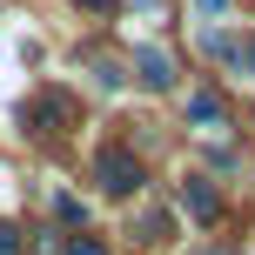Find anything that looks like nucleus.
<instances>
[{
    "label": "nucleus",
    "instance_id": "9",
    "mask_svg": "<svg viewBox=\"0 0 255 255\" xmlns=\"http://www.w3.org/2000/svg\"><path fill=\"white\" fill-rule=\"evenodd\" d=\"M67 255H108V249L94 242V235H74V242H67Z\"/></svg>",
    "mask_w": 255,
    "mask_h": 255
},
{
    "label": "nucleus",
    "instance_id": "5",
    "mask_svg": "<svg viewBox=\"0 0 255 255\" xmlns=\"http://www.w3.org/2000/svg\"><path fill=\"white\" fill-rule=\"evenodd\" d=\"M67 115H74V108H67V94H40V101H34V121H47V128H61Z\"/></svg>",
    "mask_w": 255,
    "mask_h": 255
},
{
    "label": "nucleus",
    "instance_id": "7",
    "mask_svg": "<svg viewBox=\"0 0 255 255\" xmlns=\"http://www.w3.org/2000/svg\"><path fill=\"white\" fill-rule=\"evenodd\" d=\"M168 235V215H141V242H161Z\"/></svg>",
    "mask_w": 255,
    "mask_h": 255
},
{
    "label": "nucleus",
    "instance_id": "2",
    "mask_svg": "<svg viewBox=\"0 0 255 255\" xmlns=\"http://www.w3.org/2000/svg\"><path fill=\"white\" fill-rule=\"evenodd\" d=\"M134 74H141V88H154V94L175 88V67H168V54H161V47H141V54H134Z\"/></svg>",
    "mask_w": 255,
    "mask_h": 255
},
{
    "label": "nucleus",
    "instance_id": "4",
    "mask_svg": "<svg viewBox=\"0 0 255 255\" xmlns=\"http://www.w3.org/2000/svg\"><path fill=\"white\" fill-rule=\"evenodd\" d=\"M222 115H229V108H222V94H208V88H195V94H188V121L222 128Z\"/></svg>",
    "mask_w": 255,
    "mask_h": 255
},
{
    "label": "nucleus",
    "instance_id": "8",
    "mask_svg": "<svg viewBox=\"0 0 255 255\" xmlns=\"http://www.w3.org/2000/svg\"><path fill=\"white\" fill-rule=\"evenodd\" d=\"M0 255H20V229L13 222H0Z\"/></svg>",
    "mask_w": 255,
    "mask_h": 255
},
{
    "label": "nucleus",
    "instance_id": "12",
    "mask_svg": "<svg viewBox=\"0 0 255 255\" xmlns=\"http://www.w3.org/2000/svg\"><path fill=\"white\" fill-rule=\"evenodd\" d=\"M81 7H94V13H108V7H115V0H81Z\"/></svg>",
    "mask_w": 255,
    "mask_h": 255
},
{
    "label": "nucleus",
    "instance_id": "10",
    "mask_svg": "<svg viewBox=\"0 0 255 255\" xmlns=\"http://www.w3.org/2000/svg\"><path fill=\"white\" fill-rule=\"evenodd\" d=\"M235 67H249V74H255V40H249V47H235Z\"/></svg>",
    "mask_w": 255,
    "mask_h": 255
},
{
    "label": "nucleus",
    "instance_id": "1",
    "mask_svg": "<svg viewBox=\"0 0 255 255\" xmlns=\"http://www.w3.org/2000/svg\"><path fill=\"white\" fill-rule=\"evenodd\" d=\"M94 181H101L108 195H134L141 188V161L128 148H101V154H94Z\"/></svg>",
    "mask_w": 255,
    "mask_h": 255
},
{
    "label": "nucleus",
    "instance_id": "6",
    "mask_svg": "<svg viewBox=\"0 0 255 255\" xmlns=\"http://www.w3.org/2000/svg\"><path fill=\"white\" fill-rule=\"evenodd\" d=\"M54 215H61V222H88V208H81V195H61V202H54Z\"/></svg>",
    "mask_w": 255,
    "mask_h": 255
},
{
    "label": "nucleus",
    "instance_id": "13",
    "mask_svg": "<svg viewBox=\"0 0 255 255\" xmlns=\"http://www.w3.org/2000/svg\"><path fill=\"white\" fill-rule=\"evenodd\" d=\"M188 255H235V249H188Z\"/></svg>",
    "mask_w": 255,
    "mask_h": 255
},
{
    "label": "nucleus",
    "instance_id": "3",
    "mask_svg": "<svg viewBox=\"0 0 255 255\" xmlns=\"http://www.w3.org/2000/svg\"><path fill=\"white\" fill-rule=\"evenodd\" d=\"M181 208H188L195 222H215V215H222V202H215V188H208L202 175H188V181H181Z\"/></svg>",
    "mask_w": 255,
    "mask_h": 255
},
{
    "label": "nucleus",
    "instance_id": "11",
    "mask_svg": "<svg viewBox=\"0 0 255 255\" xmlns=\"http://www.w3.org/2000/svg\"><path fill=\"white\" fill-rule=\"evenodd\" d=\"M195 7H202L208 20H215V13H229V0H195Z\"/></svg>",
    "mask_w": 255,
    "mask_h": 255
}]
</instances>
